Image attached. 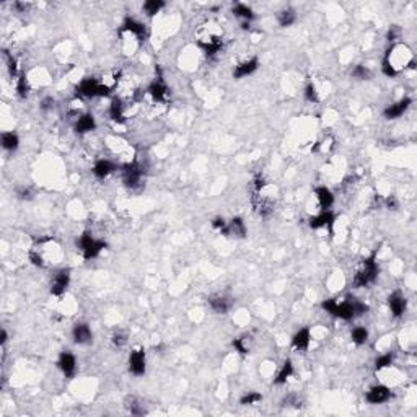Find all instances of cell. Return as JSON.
<instances>
[{
  "mask_svg": "<svg viewBox=\"0 0 417 417\" xmlns=\"http://www.w3.org/2000/svg\"><path fill=\"white\" fill-rule=\"evenodd\" d=\"M409 106H411V98H403V99H399L398 103L388 106L383 114H385L386 119H396V118H399V116H403L406 111H408Z\"/></svg>",
  "mask_w": 417,
  "mask_h": 417,
  "instance_id": "14",
  "label": "cell"
},
{
  "mask_svg": "<svg viewBox=\"0 0 417 417\" xmlns=\"http://www.w3.org/2000/svg\"><path fill=\"white\" fill-rule=\"evenodd\" d=\"M295 20H297V13H295V10H292V8H285L279 13V25L283 28L293 25Z\"/></svg>",
  "mask_w": 417,
  "mask_h": 417,
  "instance_id": "28",
  "label": "cell"
},
{
  "mask_svg": "<svg viewBox=\"0 0 417 417\" xmlns=\"http://www.w3.org/2000/svg\"><path fill=\"white\" fill-rule=\"evenodd\" d=\"M147 96L152 99L155 104H163L168 101V88L163 83L162 77L158 80H155L152 85L147 88Z\"/></svg>",
  "mask_w": 417,
  "mask_h": 417,
  "instance_id": "8",
  "label": "cell"
},
{
  "mask_svg": "<svg viewBox=\"0 0 417 417\" xmlns=\"http://www.w3.org/2000/svg\"><path fill=\"white\" fill-rule=\"evenodd\" d=\"M20 197H21V199H28V197H30V191H28V189H21V191H20Z\"/></svg>",
  "mask_w": 417,
  "mask_h": 417,
  "instance_id": "45",
  "label": "cell"
},
{
  "mask_svg": "<svg viewBox=\"0 0 417 417\" xmlns=\"http://www.w3.org/2000/svg\"><path fill=\"white\" fill-rule=\"evenodd\" d=\"M147 369V360H145V350L142 347L134 349L129 355V370L136 376H142L145 373Z\"/></svg>",
  "mask_w": 417,
  "mask_h": 417,
  "instance_id": "7",
  "label": "cell"
},
{
  "mask_svg": "<svg viewBox=\"0 0 417 417\" xmlns=\"http://www.w3.org/2000/svg\"><path fill=\"white\" fill-rule=\"evenodd\" d=\"M163 5L165 3L162 2V0H148V2L143 3V10H145V13L148 16H153L163 8Z\"/></svg>",
  "mask_w": 417,
  "mask_h": 417,
  "instance_id": "29",
  "label": "cell"
},
{
  "mask_svg": "<svg viewBox=\"0 0 417 417\" xmlns=\"http://www.w3.org/2000/svg\"><path fill=\"white\" fill-rule=\"evenodd\" d=\"M388 305H390V310L394 318H399V316L404 315L408 302H406V297L401 292H394L390 295V298H388Z\"/></svg>",
  "mask_w": 417,
  "mask_h": 417,
  "instance_id": "10",
  "label": "cell"
},
{
  "mask_svg": "<svg viewBox=\"0 0 417 417\" xmlns=\"http://www.w3.org/2000/svg\"><path fill=\"white\" fill-rule=\"evenodd\" d=\"M332 222H334V215H332L331 210H321L318 215L310 219V227L318 230V229H324V227H331Z\"/></svg>",
  "mask_w": 417,
  "mask_h": 417,
  "instance_id": "16",
  "label": "cell"
},
{
  "mask_svg": "<svg viewBox=\"0 0 417 417\" xmlns=\"http://www.w3.org/2000/svg\"><path fill=\"white\" fill-rule=\"evenodd\" d=\"M212 227L215 230H219L220 233H224V235H229V224H227L224 219H220V217H217V219L212 220Z\"/></svg>",
  "mask_w": 417,
  "mask_h": 417,
  "instance_id": "36",
  "label": "cell"
},
{
  "mask_svg": "<svg viewBox=\"0 0 417 417\" xmlns=\"http://www.w3.org/2000/svg\"><path fill=\"white\" fill-rule=\"evenodd\" d=\"M390 396H391V391L388 390L386 386L378 385V386H373L369 393H367V401L370 404H381V403H386L388 399H390Z\"/></svg>",
  "mask_w": 417,
  "mask_h": 417,
  "instance_id": "11",
  "label": "cell"
},
{
  "mask_svg": "<svg viewBox=\"0 0 417 417\" xmlns=\"http://www.w3.org/2000/svg\"><path fill=\"white\" fill-rule=\"evenodd\" d=\"M378 272H380V268H378L376 263V253H371L370 258H365L362 261V264L359 266V269L354 276V285L355 287L370 285L371 282L376 280Z\"/></svg>",
  "mask_w": 417,
  "mask_h": 417,
  "instance_id": "2",
  "label": "cell"
},
{
  "mask_svg": "<svg viewBox=\"0 0 417 417\" xmlns=\"http://www.w3.org/2000/svg\"><path fill=\"white\" fill-rule=\"evenodd\" d=\"M209 305H210V308H212L215 313H220V315H224L229 311L230 308V298H227L225 295H212V297H209Z\"/></svg>",
  "mask_w": 417,
  "mask_h": 417,
  "instance_id": "20",
  "label": "cell"
},
{
  "mask_svg": "<svg viewBox=\"0 0 417 417\" xmlns=\"http://www.w3.org/2000/svg\"><path fill=\"white\" fill-rule=\"evenodd\" d=\"M70 283V269H60L57 274L54 276L52 283H51V293L55 297L62 295L67 290Z\"/></svg>",
  "mask_w": 417,
  "mask_h": 417,
  "instance_id": "9",
  "label": "cell"
},
{
  "mask_svg": "<svg viewBox=\"0 0 417 417\" xmlns=\"http://www.w3.org/2000/svg\"><path fill=\"white\" fill-rule=\"evenodd\" d=\"M72 334H74V341L77 344H87L92 341V329H90V326L85 323L75 324Z\"/></svg>",
  "mask_w": 417,
  "mask_h": 417,
  "instance_id": "21",
  "label": "cell"
},
{
  "mask_svg": "<svg viewBox=\"0 0 417 417\" xmlns=\"http://www.w3.org/2000/svg\"><path fill=\"white\" fill-rule=\"evenodd\" d=\"M13 7H15L16 10H20V12H25V10L28 8V5H26V3H20V2H15V3H13Z\"/></svg>",
  "mask_w": 417,
  "mask_h": 417,
  "instance_id": "43",
  "label": "cell"
},
{
  "mask_svg": "<svg viewBox=\"0 0 417 417\" xmlns=\"http://www.w3.org/2000/svg\"><path fill=\"white\" fill-rule=\"evenodd\" d=\"M261 399H263V396H261L259 393H248V394H244V396L241 398V404L243 406H251V404H256V403H259Z\"/></svg>",
  "mask_w": 417,
  "mask_h": 417,
  "instance_id": "34",
  "label": "cell"
},
{
  "mask_svg": "<svg viewBox=\"0 0 417 417\" xmlns=\"http://www.w3.org/2000/svg\"><path fill=\"white\" fill-rule=\"evenodd\" d=\"M411 62H414V60L409 47L403 46V44H393L388 49L385 59H383L381 70L386 77H396L403 69L411 65Z\"/></svg>",
  "mask_w": 417,
  "mask_h": 417,
  "instance_id": "1",
  "label": "cell"
},
{
  "mask_svg": "<svg viewBox=\"0 0 417 417\" xmlns=\"http://www.w3.org/2000/svg\"><path fill=\"white\" fill-rule=\"evenodd\" d=\"M109 118L114 122H118V124H122L126 121V106L122 103V99L119 98L113 99V103L109 106Z\"/></svg>",
  "mask_w": 417,
  "mask_h": 417,
  "instance_id": "19",
  "label": "cell"
},
{
  "mask_svg": "<svg viewBox=\"0 0 417 417\" xmlns=\"http://www.w3.org/2000/svg\"><path fill=\"white\" fill-rule=\"evenodd\" d=\"M127 409L131 411V414H136V416H140V414H143L145 413V409H143V406L139 403V401H136L134 398L131 399L129 401V404H127Z\"/></svg>",
  "mask_w": 417,
  "mask_h": 417,
  "instance_id": "38",
  "label": "cell"
},
{
  "mask_svg": "<svg viewBox=\"0 0 417 417\" xmlns=\"http://www.w3.org/2000/svg\"><path fill=\"white\" fill-rule=\"evenodd\" d=\"M386 204H388V207H394V209L398 207V202H396V199H394V197H388Z\"/></svg>",
  "mask_w": 417,
  "mask_h": 417,
  "instance_id": "44",
  "label": "cell"
},
{
  "mask_svg": "<svg viewBox=\"0 0 417 417\" xmlns=\"http://www.w3.org/2000/svg\"><path fill=\"white\" fill-rule=\"evenodd\" d=\"M0 342H2V346H3L5 342H7V331H5V329H2V341H0Z\"/></svg>",
  "mask_w": 417,
  "mask_h": 417,
  "instance_id": "46",
  "label": "cell"
},
{
  "mask_svg": "<svg viewBox=\"0 0 417 417\" xmlns=\"http://www.w3.org/2000/svg\"><path fill=\"white\" fill-rule=\"evenodd\" d=\"M292 373H293V365H292L290 360H287V362L282 365L280 371H279V373H277L274 383H276V385H282V383H285V381L288 380V378L292 376Z\"/></svg>",
  "mask_w": 417,
  "mask_h": 417,
  "instance_id": "27",
  "label": "cell"
},
{
  "mask_svg": "<svg viewBox=\"0 0 417 417\" xmlns=\"http://www.w3.org/2000/svg\"><path fill=\"white\" fill-rule=\"evenodd\" d=\"M5 59H7V62H8V72H10V75L16 77V72H18V69H16V60L12 57V55L8 54V51H5Z\"/></svg>",
  "mask_w": 417,
  "mask_h": 417,
  "instance_id": "39",
  "label": "cell"
},
{
  "mask_svg": "<svg viewBox=\"0 0 417 417\" xmlns=\"http://www.w3.org/2000/svg\"><path fill=\"white\" fill-rule=\"evenodd\" d=\"M305 98L308 99L311 103H316L318 101V92H316V88L313 83H308L307 88H305Z\"/></svg>",
  "mask_w": 417,
  "mask_h": 417,
  "instance_id": "37",
  "label": "cell"
},
{
  "mask_svg": "<svg viewBox=\"0 0 417 417\" xmlns=\"http://www.w3.org/2000/svg\"><path fill=\"white\" fill-rule=\"evenodd\" d=\"M310 329L308 327H302L300 331H297V334L293 336L292 339V346L293 349H297V350H307L308 346H310Z\"/></svg>",
  "mask_w": 417,
  "mask_h": 417,
  "instance_id": "22",
  "label": "cell"
},
{
  "mask_svg": "<svg viewBox=\"0 0 417 417\" xmlns=\"http://www.w3.org/2000/svg\"><path fill=\"white\" fill-rule=\"evenodd\" d=\"M246 339H248L246 336H244V337H236V339H233V342H232L233 347H235L240 354H248V352H249V347L246 346Z\"/></svg>",
  "mask_w": 417,
  "mask_h": 417,
  "instance_id": "35",
  "label": "cell"
},
{
  "mask_svg": "<svg viewBox=\"0 0 417 417\" xmlns=\"http://www.w3.org/2000/svg\"><path fill=\"white\" fill-rule=\"evenodd\" d=\"M16 93H18L20 98H26L28 93H30V87H28L25 75H20L18 79H16Z\"/></svg>",
  "mask_w": 417,
  "mask_h": 417,
  "instance_id": "31",
  "label": "cell"
},
{
  "mask_svg": "<svg viewBox=\"0 0 417 417\" xmlns=\"http://www.w3.org/2000/svg\"><path fill=\"white\" fill-rule=\"evenodd\" d=\"M113 344H114V346H118V347L124 346V344H126V336L121 334V332H116V334L113 336Z\"/></svg>",
  "mask_w": 417,
  "mask_h": 417,
  "instance_id": "41",
  "label": "cell"
},
{
  "mask_svg": "<svg viewBox=\"0 0 417 417\" xmlns=\"http://www.w3.org/2000/svg\"><path fill=\"white\" fill-rule=\"evenodd\" d=\"M258 65H259L258 57H253V59L244 60V62H240L235 69H233V77H235V79H243V77L251 75L253 72L258 69Z\"/></svg>",
  "mask_w": 417,
  "mask_h": 417,
  "instance_id": "13",
  "label": "cell"
},
{
  "mask_svg": "<svg viewBox=\"0 0 417 417\" xmlns=\"http://www.w3.org/2000/svg\"><path fill=\"white\" fill-rule=\"evenodd\" d=\"M52 108H54V99L52 98H46L41 103V109L43 111H49V109H52Z\"/></svg>",
  "mask_w": 417,
  "mask_h": 417,
  "instance_id": "42",
  "label": "cell"
},
{
  "mask_svg": "<svg viewBox=\"0 0 417 417\" xmlns=\"http://www.w3.org/2000/svg\"><path fill=\"white\" fill-rule=\"evenodd\" d=\"M323 310H326L327 313H331L332 316H337L341 320H352L357 316L355 311V300H346V302H337L336 298H329L323 302Z\"/></svg>",
  "mask_w": 417,
  "mask_h": 417,
  "instance_id": "3",
  "label": "cell"
},
{
  "mask_svg": "<svg viewBox=\"0 0 417 417\" xmlns=\"http://www.w3.org/2000/svg\"><path fill=\"white\" fill-rule=\"evenodd\" d=\"M233 15L238 16V18H243L244 21H251L254 18L253 10L244 3H236L233 5Z\"/></svg>",
  "mask_w": 417,
  "mask_h": 417,
  "instance_id": "26",
  "label": "cell"
},
{
  "mask_svg": "<svg viewBox=\"0 0 417 417\" xmlns=\"http://www.w3.org/2000/svg\"><path fill=\"white\" fill-rule=\"evenodd\" d=\"M367 339H369V331H367L365 327H355L352 331V341L357 344V346L365 344Z\"/></svg>",
  "mask_w": 417,
  "mask_h": 417,
  "instance_id": "30",
  "label": "cell"
},
{
  "mask_svg": "<svg viewBox=\"0 0 417 417\" xmlns=\"http://www.w3.org/2000/svg\"><path fill=\"white\" fill-rule=\"evenodd\" d=\"M0 142H2V147L8 152H13V150L18 148V136L15 132H3L2 137H0Z\"/></svg>",
  "mask_w": 417,
  "mask_h": 417,
  "instance_id": "25",
  "label": "cell"
},
{
  "mask_svg": "<svg viewBox=\"0 0 417 417\" xmlns=\"http://www.w3.org/2000/svg\"><path fill=\"white\" fill-rule=\"evenodd\" d=\"M94 127H96V122H94V118L92 114H82L79 121H77L75 124V131L79 132V134H87V132H92L94 131Z\"/></svg>",
  "mask_w": 417,
  "mask_h": 417,
  "instance_id": "23",
  "label": "cell"
},
{
  "mask_svg": "<svg viewBox=\"0 0 417 417\" xmlns=\"http://www.w3.org/2000/svg\"><path fill=\"white\" fill-rule=\"evenodd\" d=\"M352 77H355V79H359V80H369L370 77H371V72L370 69L367 67V65H357L354 70H352Z\"/></svg>",
  "mask_w": 417,
  "mask_h": 417,
  "instance_id": "32",
  "label": "cell"
},
{
  "mask_svg": "<svg viewBox=\"0 0 417 417\" xmlns=\"http://www.w3.org/2000/svg\"><path fill=\"white\" fill-rule=\"evenodd\" d=\"M77 246L80 248V251L85 259H93L106 248V243L101 240H94L90 233H83L77 241Z\"/></svg>",
  "mask_w": 417,
  "mask_h": 417,
  "instance_id": "5",
  "label": "cell"
},
{
  "mask_svg": "<svg viewBox=\"0 0 417 417\" xmlns=\"http://www.w3.org/2000/svg\"><path fill=\"white\" fill-rule=\"evenodd\" d=\"M122 31L126 33H131V35H134L139 41H142L143 38H145V26H143L140 21H137L134 18H126L124 23H122Z\"/></svg>",
  "mask_w": 417,
  "mask_h": 417,
  "instance_id": "15",
  "label": "cell"
},
{
  "mask_svg": "<svg viewBox=\"0 0 417 417\" xmlns=\"http://www.w3.org/2000/svg\"><path fill=\"white\" fill-rule=\"evenodd\" d=\"M142 176H143V170L137 162L127 163L122 168V181H124V185L127 187H137L140 185Z\"/></svg>",
  "mask_w": 417,
  "mask_h": 417,
  "instance_id": "6",
  "label": "cell"
},
{
  "mask_svg": "<svg viewBox=\"0 0 417 417\" xmlns=\"http://www.w3.org/2000/svg\"><path fill=\"white\" fill-rule=\"evenodd\" d=\"M59 369L62 370V373L67 376V378H72L75 375V369H77V362H75V357H74V354H70V352H62L60 354V357H59Z\"/></svg>",
  "mask_w": 417,
  "mask_h": 417,
  "instance_id": "12",
  "label": "cell"
},
{
  "mask_svg": "<svg viewBox=\"0 0 417 417\" xmlns=\"http://www.w3.org/2000/svg\"><path fill=\"white\" fill-rule=\"evenodd\" d=\"M114 170H116V165L114 163H111L109 160H98L96 163H94L93 166V175L98 178V180H106V178L111 175V173H114Z\"/></svg>",
  "mask_w": 417,
  "mask_h": 417,
  "instance_id": "17",
  "label": "cell"
},
{
  "mask_svg": "<svg viewBox=\"0 0 417 417\" xmlns=\"http://www.w3.org/2000/svg\"><path fill=\"white\" fill-rule=\"evenodd\" d=\"M315 196H316V199H318V204H320L321 210H329L331 205L334 204V196H332V192L326 186L316 187Z\"/></svg>",
  "mask_w": 417,
  "mask_h": 417,
  "instance_id": "18",
  "label": "cell"
},
{
  "mask_svg": "<svg viewBox=\"0 0 417 417\" xmlns=\"http://www.w3.org/2000/svg\"><path fill=\"white\" fill-rule=\"evenodd\" d=\"M399 36H401V30L398 26H391L388 31V41H396Z\"/></svg>",
  "mask_w": 417,
  "mask_h": 417,
  "instance_id": "40",
  "label": "cell"
},
{
  "mask_svg": "<svg viewBox=\"0 0 417 417\" xmlns=\"http://www.w3.org/2000/svg\"><path fill=\"white\" fill-rule=\"evenodd\" d=\"M229 235L238 238H244V235H246V225H244V222L240 217H235L229 224Z\"/></svg>",
  "mask_w": 417,
  "mask_h": 417,
  "instance_id": "24",
  "label": "cell"
},
{
  "mask_svg": "<svg viewBox=\"0 0 417 417\" xmlns=\"http://www.w3.org/2000/svg\"><path fill=\"white\" fill-rule=\"evenodd\" d=\"M111 87L104 82H98L96 79H83L80 85L77 87V96L80 98H96V96H108Z\"/></svg>",
  "mask_w": 417,
  "mask_h": 417,
  "instance_id": "4",
  "label": "cell"
},
{
  "mask_svg": "<svg viewBox=\"0 0 417 417\" xmlns=\"http://www.w3.org/2000/svg\"><path fill=\"white\" fill-rule=\"evenodd\" d=\"M393 364V355L391 354H385V355H381V357H378L376 359V362H375V370H383V369H386V367H390Z\"/></svg>",
  "mask_w": 417,
  "mask_h": 417,
  "instance_id": "33",
  "label": "cell"
}]
</instances>
